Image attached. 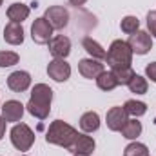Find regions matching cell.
Instances as JSON below:
<instances>
[{"mask_svg": "<svg viewBox=\"0 0 156 156\" xmlns=\"http://www.w3.org/2000/svg\"><path fill=\"white\" fill-rule=\"evenodd\" d=\"M51 102H53V89L47 83H37L31 89V98H29L26 109L31 116L45 120L51 113Z\"/></svg>", "mask_w": 156, "mask_h": 156, "instance_id": "6da1fadb", "label": "cell"}, {"mask_svg": "<svg viewBox=\"0 0 156 156\" xmlns=\"http://www.w3.org/2000/svg\"><path fill=\"white\" fill-rule=\"evenodd\" d=\"M76 134H78V131L73 125H69L64 120H55L49 125L47 133H45V142L51 144V145H58V147L69 149V145L73 144Z\"/></svg>", "mask_w": 156, "mask_h": 156, "instance_id": "7a4b0ae2", "label": "cell"}, {"mask_svg": "<svg viewBox=\"0 0 156 156\" xmlns=\"http://www.w3.org/2000/svg\"><path fill=\"white\" fill-rule=\"evenodd\" d=\"M105 62L111 67V71L122 69V67H131V64H133V51H131L129 44L125 40H113L109 49H107Z\"/></svg>", "mask_w": 156, "mask_h": 156, "instance_id": "3957f363", "label": "cell"}, {"mask_svg": "<svg viewBox=\"0 0 156 156\" xmlns=\"http://www.w3.org/2000/svg\"><path fill=\"white\" fill-rule=\"evenodd\" d=\"M9 138H11V144L16 151H29L35 144V133L31 131V127L24 122L20 123H15L11 133H9Z\"/></svg>", "mask_w": 156, "mask_h": 156, "instance_id": "277c9868", "label": "cell"}, {"mask_svg": "<svg viewBox=\"0 0 156 156\" xmlns=\"http://www.w3.org/2000/svg\"><path fill=\"white\" fill-rule=\"evenodd\" d=\"M44 18L53 29H64L69 24V11L64 5H49L44 13Z\"/></svg>", "mask_w": 156, "mask_h": 156, "instance_id": "5b68a950", "label": "cell"}, {"mask_svg": "<svg viewBox=\"0 0 156 156\" xmlns=\"http://www.w3.org/2000/svg\"><path fill=\"white\" fill-rule=\"evenodd\" d=\"M133 55H147L151 49H153V37L147 33V31H136L133 35H129V40H127Z\"/></svg>", "mask_w": 156, "mask_h": 156, "instance_id": "8992f818", "label": "cell"}, {"mask_svg": "<svg viewBox=\"0 0 156 156\" xmlns=\"http://www.w3.org/2000/svg\"><path fill=\"white\" fill-rule=\"evenodd\" d=\"M94 147H96V144H94L93 136H89L87 133H78L67 151L76 156H91L94 153Z\"/></svg>", "mask_w": 156, "mask_h": 156, "instance_id": "52a82bcc", "label": "cell"}, {"mask_svg": "<svg viewBox=\"0 0 156 156\" xmlns=\"http://www.w3.org/2000/svg\"><path fill=\"white\" fill-rule=\"evenodd\" d=\"M53 31L55 29L49 26V22L44 16H40V18H37L33 22V26H31V38H33L35 44H38V45L49 44V40L53 38Z\"/></svg>", "mask_w": 156, "mask_h": 156, "instance_id": "ba28073f", "label": "cell"}, {"mask_svg": "<svg viewBox=\"0 0 156 156\" xmlns=\"http://www.w3.org/2000/svg\"><path fill=\"white\" fill-rule=\"evenodd\" d=\"M47 75H49V78H53L58 83L67 82L69 76H71V66L64 58H53L47 64Z\"/></svg>", "mask_w": 156, "mask_h": 156, "instance_id": "9c48e42d", "label": "cell"}, {"mask_svg": "<svg viewBox=\"0 0 156 156\" xmlns=\"http://www.w3.org/2000/svg\"><path fill=\"white\" fill-rule=\"evenodd\" d=\"M105 69H104V64L100 60H94V58H82L78 62V73L83 78H89V80H96L98 75H102Z\"/></svg>", "mask_w": 156, "mask_h": 156, "instance_id": "30bf717a", "label": "cell"}, {"mask_svg": "<svg viewBox=\"0 0 156 156\" xmlns=\"http://www.w3.org/2000/svg\"><path fill=\"white\" fill-rule=\"evenodd\" d=\"M49 53L53 55V58H67L71 53V40L64 35H56L49 40Z\"/></svg>", "mask_w": 156, "mask_h": 156, "instance_id": "8fae6325", "label": "cell"}, {"mask_svg": "<svg viewBox=\"0 0 156 156\" xmlns=\"http://www.w3.org/2000/svg\"><path fill=\"white\" fill-rule=\"evenodd\" d=\"M0 111H2V118L9 123H18L22 116H24V111H26V107L18 102V100H7L2 107H0Z\"/></svg>", "mask_w": 156, "mask_h": 156, "instance_id": "7c38bea8", "label": "cell"}, {"mask_svg": "<svg viewBox=\"0 0 156 156\" xmlns=\"http://www.w3.org/2000/svg\"><path fill=\"white\" fill-rule=\"evenodd\" d=\"M127 120H129V115L123 107H111L105 115V123H107L109 131H115V133L122 131V127L125 125Z\"/></svg>", "mask_w": 156, "mask_h": 156, "instance_id": "4fadbf2b", "label": "cell"}, {"mask_svg": "<svg viewBox=\"0 0 156 156\" xmlns=\"http://www.w3.org/2000/svg\"><path fill=\"white\" fill-rule=\"evenodd\" d=\"M7 87L13 93H24L31 87V75L27 71H15L7 76Z\"/></svg>", "mask_w": 156, "mask_h": 156, "instance_id": "5bb4252c", "label": "cell"}, {"mask_svg": "<svg viewBox=\"0 0 156 156\" xmlns=\"http://www.w3.org/2000/svg\"><path fill=\"white\" fill-rule=\"evenodd\" d=\"M4 40L9 45H20L24 42V27L18 22H9L4 27Z\"/></svg>", "mask_w": 156, "mask_h": 156, "instance_id": "9a60e30c", "label": "cell"}, {"mask_svg": "<svg viewBox=\"0 0 156 156\" xmlns=\"http://www.w3.org/2000/svg\"><path fill=\"white\" fill-rule=\"evenodd\" d=\"M29 13H31V7L26 5V4H22V2H15V4H11L7 7V18H9V22L22 24L29 16Z\"/></svg>", "mask_w": 156, "mask_h": 156, "instance_id": "2e32d148", "label": "cell"}, {"mask_svg": "<svg viewBox=\"0 0 156 156\" xmlns=\"http://www.w3.org/2000/svg\"><path fill=\"white\" fill-rule=\"evenodd\" d=\"M80 129H82L83 133H87V134L96 133V131L100 129V116H98V113H94V111L83 113V115L80 116Z\"/></svg>", "mask_w": 156, "mask_h": 156, "instance_id": "e0dca14e", "label": "cell"}, {"mask_svg": "<svg viewBox=\"0 0 156 156\" xmlns=\"http://www.w3.org/2000/svg\"><path fill=\"white\" fill-rule=\"evenodd\" d=\"M82 45H83V49L87 51V55H89V58H94V60H105V49L96 42V40H93L91 37H85V38L82 40Z\"/></svg>", "mask_w": 156, "mask_h": 156, "instance_id": "ac0fdd59", "label": "cell"}, {"mask_svg": "<svg viewBox=\"0 0 156 156\" xmlns=\"http://www.w3.org/2000/svg\"><path fill=\"white\" fill-rule=\"evenodd\" d=\"M142 122H138L136 118H133V120H127L125 122V125L122 127V136L123 138H127V140H136L140 134H142Z\"/></svg>", "mask_w": 156, "mask_h": 156, "instance_id": "d6986e66", "label": "cell"}, {"mask_svg": "<svg viewBox=\"0 0 156 156\" xmlns=\"http://www.w3.org/2000/svg\"><path fill=\"white\" fill-rule=\"evenodd\" d=\"M96 85H98V89L109 93V91H113V89L118 87V80L113 71H104L102 75H98V78H96Z\"/></svg>", "mask_w": 156, "mask_h": 156, "instance_id": "ffe728a7", "label": "cell"}, {"mask_svg": "<svg viewBox=\"0 0 156 156\" xmlns=\"http://www.w3.org/2000/svg\"><path fill=\"white\" fill-rule=\"evenodd\" d=\"M123 109L127 111L129 116H134V118H140L147 113V104L140 102V100H127L123 104Z\"/></svg>", "mask_w": 156, "mask_h": 156, "instance_id": "44dd1931", "label": "cell"}, {"mask_svg": "<svg viewBox=\"0 0 156 156\" xmlns=\"http://www.w3.org/2000/svg\"><path fill=\"white\" fill-rule=\"evenodd\" d=\"M127 87L134 94H145L147 89H149V82H147V78L140 76V75H134V76L131 78V82L127 83Z\"/></svg>", "mask_w": 156, "mask_h": 156, "instance_id": "7402d4cb", "label": "cell"}, {"mask_svg": "<svg viewBox=\"0 0 156 156\" xmlns=\"http://www.w3.org/2000/svg\"><path fill=\"white\" fill-rule=\"evenodd\" d=\"M120 27H122V31H123L125 35H133V33H136V31L140 29V20H138L136 16H133V15H127V16L122 18Z\"/></svg>", "mask_w": 156, "mask_h": 156, "instance_id": "603a6c76", "label": "cell"}, {"mask_svg": "<svg viewBox=\"0 0 156 156\" xmlns=\"http://www.w3.org/2000/svg\"><path fill=\"white\" fill-rule=\"evenodd\" d=\"M123 156H149V147L140 142H131L123 149Z\"/></svg>", "mask_w": 156, "mask_h": 156, "instance_id": "cb8c5ba5", "label": "cell"}, {"mask_svg": "<svg viewBox=\"0 0 156 156\" xmlns=\"http://www.w3.org/2000/svg\"><path fill=\"white\" fill-rule=\"evenodd\" d=\"M20 56L15 51H0V67H11L15 64H18Z\"/></svg>", "mask_w": 156, "mask_h": 156, "instance_id": "d4e9b609", "label": "cell"}, {"mask_svg": "<svg viewBox=\"0 0 156 156\" xmlns=\"http://www.w3.org/2000/svg\"><path fill=\"white\" fill-rule=\"evenodd\" d=\"M113 73H115V76H116V80H118V85H127V83L131 82V78L136 75V73L133 71V67H122V69H115Z\"/></svg>", "mask_w": 156, "mask_h": 156, "instance_id": "484cf974", "label": "cell"}, {"mask_svg": "<svg viewBox=\"0 0 156 156\" xmlns=\"http://www.w3.org/2000/svg\"><path fill=\"white\" fill-rule=\"evenodd\" d=\"M147 29H149V35L156 38V11H149L147 13Z\"/></svg>", "mask_w": 156, "mask_h": 156, "instance_id": "4316f807", "label": "cell"}, {"mask_svg": "<svg viewBox=\"0 0 156 156\" xmlns=\"http://www.w3.org/2000/svg\"><path fill=\"white\" fill-rule=\"evenodd\" d=\"M145 76L156 83V62H151V64L145 66Z\"/></svg>", "mask_w": 156, "mask_h": 156, "instance_id": "83f0119b", "label": "cell"}, {"mask_svg": "<svg viewBox=\"0 0 156 156\" xmlns=\"http://www.w3.org/2000/svg\"><path fill=\"white\" fill-rule=\"evenodd\" d=\"M5 125H7V122L0 116V140H2V138H4V134H5Z\"/></svg>", "mask_w": 156, "mask_h": 156, "instance_id": "f1b7e54d", "label": "cell"}, {"mask_svg": "<svg viewBox=\"0 0 156 156\" xmlns=\"http://www.w3.org/2000/svg\"><path fill=\"white\" fill-rule=\"evenodd\" d=\"M87 0H69V4L71 5H75V7H78V5H83Z\"/></svg>", "mask_w": 156, "mask_h": 156, "instance_id": "f546056e", "label": "cell"}, {"mask_svg": "<svg viewBox=\"0 0 156 156\" xmlns=\"http://www.w3.org/2000/svg\"><path fill=\"white\" fill-rule=\"evenodd\" d=\"M2 2H4V0H0V5H2Z\"/></svg>", "mask_w": 156, "mask_h": 156, "instance_id": "4dcf8cb0", "label": "cell"}, {"mask_svg": "<svg viewBox=\"0 0 156 156\" xmlns=\"http://www.w3.org/2000/svg\"><path fill=\"white\" fill-rule=\"evenodd\" d=\"M22 156H27V154H22Z\"/></svg>", "mask_w": 156, "mask_h": 156, "instance_id": "1f68e13d", "label": "cell"}, {"mask_svg": "<svg viewBox=\"0 0 156 156\" xmlns=\"http://www.w3.org/2000/svg\"><path fill=\"white\" fill-rule=\"evenodd\" d=\"M0 107H2V105H0Z\"/></svg>", "mask_w": 156, "mask_h": 156, "instance_id": "d6a6232c", "label": "cell"}, {"mask_svg": "<svg viewBox=\"0 0 156 156\" xmlns=\"http://www.w3.org/2000/svg\"><path fill=\"white\" fill-rule=\"evenodd\" d=\"M75 156H76V154H75Z\"/></svg>", "mask_w": 156, "mask_h": 156, "instance_id": "836d02e7", "label": "cell"}]
</instances>
